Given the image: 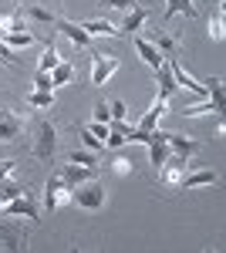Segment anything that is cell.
<instances>
[{
    "instance_id": "cell-1",
    "label": "cell",
    "mask_w": 226,
    "mask_h": 253,
    "mask_svg": "<svg viewBox=\"0 0 226 253\" xmlns=\"http://www.w3.org/2000/svg\"><path fill=\"white\" fill-rule=\"evenodd\" d=\"M71 203L81 206V210H101L105 206V182L94 175V179H85L71 189Z\"/></svg>"
},
{
    "instance_id": "cell-2",
    "label": "cell",
    "mask_w": 226,
    "mask_h": 253,
    "mask_svg": "<svg viewBox=\"0 0 226 253\" xmlns=\"http://www.w3.org/2000/svg\"><path fill=\"white\" fill-rule=\"evenodd\" d=\"M0 213H3V216H14V219H41V206H38V199H34V193H31V189H24L17 199L3 203V206H0Z\"/></svg>"
},
{
    "instance_id": "cell-3",
    "label": "cell",
    "mask_w": 226,
    "mask_h": 253,
    "mask_svg": "<svg viewBox=\"0 0 226 253\" xmlns=\"http://www.w3.org/2000/svg\"><path fill=\"white\" fill-rule=\"evenodd\" d=\"M38 159H54L57 152V128L51 122H38L34 125V149H31Z\"/></svg>"
},
{
    "instance_id": "cell-4",
    "label": "cell",
    "mask_w": 226,
    "mask_h": 253,
    "mask_svg": "<svg viewBox=\"0 0 226 253\" xmlns=\"http://www.w3.org/2000/svg\"><path fill=\"white\" fill-rule=\"evenodd\" d=\"M68 203H71V189L61 182L57 172H51L47 182H44V206L47 210H57V206H68Z\"/></svg>"
},
{
    "instance_id": "cell-5",
    "label": "cell",
    "mask_w": 226,
    "mask_h": 253,
    "mask_svg": "<svg viewBox=\"0 0 226 253\" xmlns=\"http://www.w3.org/2000/svg\"><path fill=\"white\" fill-rule=\"evenodd\" d=\"M57 175H61V182L68 186V189H75L78 182H85V179H94L98 175V169H88V166H78V162H61L54 169Z\"/></svg>"
},
{
    "instance_id": "cell-6",
    "label": "cell",
    "mask_w": 226,
    "mask_h": 253,
    "mask_svg": "<svg viewBox=\"0 0 226 253\" xmlns=\"http://www.w3.org/2000/svg\"><path fill=\"white\" fill-rule=\"evenodd\" d=\"M54 31H61L64 38H71V44H75V47H81V51H94V38H88V34L81 31V24H71V20L57 17L54 20Z\"/></svg>"
},
{
    "instance_id": "cell-7",
    "label": "cell",
    "mask_w": 226,
    "mask_h": 253,
    "mask_svg": "<svg viewBox=\"0 0 226 253\" xmlns=\"http://www.w3.org/2000/svg\"><path fill=\"white\" fill-rule=\"evenodd\" d=\"M118 64H122L118 58H101L98 51H91V84H98V88H101V84H105V81L118 71Z\"/></svg>"
},
{
    "instance_id": "cell-8",
    "label": "cell",
    "mask_w": 226,
    "mask_h": 253,
    "mask_svg": "<svg viewBox=\"0 0 226 253\" xmlns=\"http://www.w3.org/2000/svg\"><path fill=\"white\" fill-rule=\"evenodd\" d=\"M132 132H135V125H129L125 118H112V122H108L105 145H108V149H122L125 142H132Z\"/></svg>"
},
{
    "instance_id": "cell-9",
    "label": "cell",
    "mask_w": 226,
    "mask_h": 253,
    "mask_svg": "<svg viewBox=\"0 0 226 253\" xmlns=\"http://www.w3.org/2000/svg\"><path fill=\"white\" fill-rule=\"evenodd\" d=\"M0 243H3L7 250H24V243H27L24 226H20V223H7V219H0Z\"/></svg>"
},
{
    "instance_id": "cell-10",
    "label": "cell",
    "mask_w": 226,
    "mask_h": 253,
    "mask_svg": "<svg viewBox=\"0 0 226 253\" xmlns=\"http://www.w3.org/2000/svg\"><path fill=\"white\" fill-rule=\"evenodd\" d=\"M24 132V118L14 115L10 108H0V142H14Z\"/></svg>"
},
{
    "instance_id": "cell-11",
    "label": "cell",
    "mask_w": 226,
    "mask_h": 253,
    "mask_svg": "<svg viewBox=\"0 0 226 253\" xmlns=\"http://www.w3.org/2000/svg\"><path fill=\"white\" fill-rule=\"evenodd\" d=\"M149 44L162 54V58H176V54H179V38L169 34V31H162V27H155V34H152Z\"/></svg>"
},
{
    "instance_id": "cell-12",
    "label": "cell",
    "mask_w": 226,
    "mask_h": 253,
    "mask_svg": "<svg viewBox=\"0 0 226 253\" xmlns=\"http://www.w3.org/2000/svg\"><path fill=\"white\" fill-rule=\"evenodd\" d=\"M166 112H169V101H166V98H155V101H152V108H149L142 118H138V122H135V128H138V132H152V128L159 125V118L166 115Z\"/></svg>"
},
{
    "instance_id": "cell-13",
    "label": "cell",
    "mask_w": 226,
    "mask_h": 253,
    "mask_svg": "<svg viewBox=\"0 0 226 253\" xmlns=\"http://www.w3.org/2000/svg\"><path fill=\"white\" fill-rule=\"evenodd\" d=\"M213 182H216V172H213V169H199V166L186 169V175L179 179V186H182V189H196V186H213Z\"/></svg>"
},
{
    "instance_id": "cell-14",
    "label": "cell",
    "mask_w": 226,
    "mask_h": 253,
    "mask_svg": "<svg viewBox=\"0 0 226 253\" xmlns=\"http://www.w3.org/2000/svg\"><path fill=\"white\" fill-rule=\"evenodd\" d=\"M155 81H159V95L155 98L172 101V95L179 91V84H176V78H172V71H169V61H162V68H155Z\"/></svg>"
},
{
    "instance_id": "cell-15",
    "label": "cell",
    "mask_w": 226,
    "mask_h": 253,
    "mask_svg": "<svg viewBox=\"0 0 226 253\" xmlns=\"http://www.w3.org/2000/svg\"><path fill=\"white\" fill-rule=\"evenodd\" d=\"M196 149H199V142H196V138H186V135H176V132H169V156L192 159V156H196Z\"/></svg>"
},
{
    "instance_id": "cell-16",
    "label": "cell",
    "mask_w": 226,
    "mask_h": 253,
    "mask_svg": "<svg viewBox=\"0 0 226 253\" xmlns=\"http://www.w3.org/2000/svg\"><path fill=\"white\" fill-rule=\"evenodd\" d=\"M81 31L88 38H122V27H115L112 20H85Z\"/></svg>"
},
{
    "instance_id": "cell-17",
    "label": "cell",
    "mask_w": 226,
    "mask_h": 253,
    "mask_svg": "<svg viewBox=\"0 0 226 253\" xmlns=\"http://www.w3.org/2000/svg\"><path fill=\"white\" fill-rule=\"evenodd\" d=\"M132 44H135V51H138V58L145 61L152 71H155V68H162V61H166V58H162V54H159V51H155L145 38H135V34H132Z\"/></svg>"
},
{
    "instance_id": "cell-18",
    "label": "cell",
    "mask_w": 226,
    "mask_h": 253,
    "mask_svg": "<svg viewBox=\"0 0 226 253\" xmlns=\"http://www.w3.org/2000/svg\"><path fill=\"white\" fill-rule=\"evenodd\" d=\"M0 41H3L10 51H17V47H31L38 38H34L31 31H0Z\"/></svg>"
},
{
    "instance_id": "cell-19",
    "label": "cell",
    "mask_w": 226,
    "mask_h": 253,
    "mask_svg": "<svg viewBox=\"0 0 226 253\" xmlns=\"http://www.w3.org/2000/svg\"><path fill=\"white\" fill-rule=\"evenodd\" d=\"M176 14L196 17V7H192V0H166V14H162V24H169Z\"/></svg>"
},
{
    "instance_id": "cell-20",
    "label": "cell",
    "mask_w": 226,
    "mask_h": 253,
    "mask_svg": "<svg viewBox=\"0 0 226 253\" xmlns=\"http://www.w3.org/2000/svg\"><path fill=\"white\" fill-rule=\"evenodd\" d=\"M145 20H149V10H145L142 3H135L132 10H125V24H122V27H125L129 34H138V27H142Z\"/></svg>"
},
{
    "instance_id": "cell-21",
    "label": "cell",
    "mask_w": 226,
    "mask_h": 253,
    "mask_svg": "<svg viewBox=\"0 0 226 253\" xmlns=\"http://www.w3.org/2000/svg\"><path fill=\"white\" fill-rule=\"evenodd\" d=\"M71 78H75V64H71V61H57L54 68H51V81H54V88L71 84Z\"/></svg>"
},
{
    "instance_id": "cell-22",
    "label": "cell",
    "mask_w": 226,
    "mask_h": 253,
    "mask_svg": "<svg viewBox=\"0 0 226 253\" xmlns=\"http://www.w3.org/2000/svg\"><path fill=\"white\" fill-rule=\"evenodd\" d=\"M203 88L209 91V101H213V108H216V115H220V112H223V101H226V98H223V81H220V78H206V81H203Z\"/></svg>"
},
{
    "instance_id": "cell-23",
    "label": "cell",
    "mask_w": 226,
    "mask_h": 253,
    "mask_svg": "<svg viewBox=\"0 0 226 253\" xmlns=\"http://www.w3.org/2000/svg\"><path fill=\"white\" fill-rule=\"evenodd\" d=\"M24 189H27V186L14 182L10 175H7V179H0V206H3V203H10V199H17V196L24 193Z\"/></svg>"
},
{
    "instance_id": "cell-24",
    "label": "cell",
    "mask_w": 226,
    "mask_h": 253,
    "mask_svg": "<svg viewBox=\"0 0 226 253\" xmlns=\"http://www.w3.org/2000/svg\"><path fill=\"white\" fill-rule=\"evenodd\" d=\"M24 20H38V24H47V27H54L57 14L44 10V7H24Z\"/></svg>"
},
{
    "instance_id": "cell-25",
    "label": "cell",
    "mask_w": 226,
    "mask_h": 253,
    "mask_svg": "<svg viewBox=\"0 0 226 253\" xmlns=\"http://www.w3.org/2000/svg\"><path fill=\"white\" fill-rule=\"evenodd\" d=\"M182 118H199V115H209V112H216L213 108V101H192L189 108H176Z\"/></svg>"
},
{
    "instance_id": "cell-26",
    "label": "cell",
    "mask_w": 226,
    "mask_h": 253,
    "mask_svg": "<svg viewBox=\"0 0 226 253\" xmlns=\"http://www.w3.org/2000/svg\"><path fill=\"white\" fill-rule=\"evenodd\" d=\"M24 27H27V20H24V10H14V14L0 17V31H24Z\"/></svg>"
},
{
    "instance_id": "cell-27",
    "label": "cell",
    "mask_w": 226,
    "mask_h": 253,
    "mask_svg": "<svg viewBox=\"0 0 226 253\" xmlns=\"http://www.w3.org/2000/svg\"><path fill=\"white\" fill-rule=\"evenodd\" d=\"M57 61H61V54H57V47H54V41L44 47V54H41V61H38V71H51Z\"/></svg>"
},
{
    "instance_id": "cell-28",
    "label": "cell",
    "mask_w": 226,
    "mask_h": 253,
    "mask_svg": "<svg viewBox=\"0 0 226 253\" xmlns=\"http://www.w3.org/2000/svg\"><path fill=\"white\" fill-rule=\"evenodd\" d=\"M27 105H34V108H54V91H31Z\"/></svg>"
},
{
    "instance_id": "cell-29",
    "label": "cell",
    "mask_w": 226,
    "mask_h": 253,
    "mask_svg": "<svg viewBox=\"0 0 226 253\" xmlns=\"http://www.w3.org/2000/svg\"><path fill=\"white\" fill-rule=\"evenodd\" d=\"M68 162H78V166H88V169H98V156H94L91 149H85V152H71Z\"/></svg>"
},
{
    "instance_id": "cell-30",
    "label": "cell",
    "mask_w": 226,
    "mask_h": 253,
    "mask_svg": "<svg viewBox=\"0 0 226 253\" xmlns=\"http://www.w3.org/2000/svg\"><path fill=\"white\" fill-rule=\"evenodd\" d=\"M223 20H226V10H223V7H220V14H216V17L209 20V38L223 41V34H226V31H223Z\"/></svg>"
},
{
    "instance_id": "cell-31",
    "label": "cell",
    "mask_w": 226,
    "mask_h": 253,
    "mask_svg": "<svg viewBox=\"0 0 226 253\" xmlns=\"http://www.w3.org/2000/svg\"><path fill=\"white\" fill-rule=\"evenodd\" d=\"M34 91H54L51 71H38V75H34Z\"/></svg>"
},
{
    "instance_id": "cell-32",
    "label": "cell",
    "mask_w": 226,
    "mask_h": 253,
    "mask_svg": "<svg viewBox=\"0 0 226 253\" xmlns=\"http://www.w3.org/2000/svg\"><path fill=\"white\" fill-rule=\"evenodd\" d=\"M0 64H3V68H17V58L10 54V47H7L3 41H0Z\"/></svg>"
},
{
    "instance_id": "cell-33",
    "label": "cell",
    "mask_w": 226,
    "mask_h": 253,
    "mask_svg": "<svg viewBox=\"0 0 226 253\" xmlns=\"http://www.w3.org/2000/svg\"><path fill=\"white\" fill-rule=\"evenodd\" d=\"M108 112H112V118H125V115H129V108H125V101H122V98L108 101Z\"/></svg>"
},
{
    "instance_id": "cell-34",
    "label": "cell",
    "mask_w": 226,
    "mask_h": 253,
    "mask_svg": "<svg viewBox=\"0 0 226 253\" xmlns=\"http://www.w3.org/2000/svg\"><path fill=\"white\" fill-rule=\"evenodd\" d=\"M81 142H85V149H101V145H105V142H101V138H94L91 132H88V128H81Z\"/></svg>"
},
{
    "instance_id": "cell-35",
    "label": "cell",
    "mask_w": 226,
    "mask_h": 253,
    "mask_svg": "<svg viewBox=\"0 0 226 253\" xmlns=\"http://www.w3.org/2000/svg\"><path fill=\"white\" fill-rule=\"evenodd\" d=\"M94 122H105V125L112 122V112H108V105H105V101H98V105H94Z\"/></svg>"
},
{
    "instance_id": "cell-36",
    "label": "cell",
    "mask_w": 226,
    "mask_h": 253,
    "mask_svg": "<svg viewBox=\"0 0 226 253\" xmlns=\"http://www.w3.org/2000/svg\"><path fill=\"white\" fill-rule=\"evenodd\" d=\"M88 132H91L94 138H101V142H105V135H108V125H105V122H91V125H88Z\"/></svg>"
},
{
    "instance_id": "cell-37",
    "label": "cell",
    "mask_w": 226,
    "mask_h": 253,
    "mask_svg": "<svg viewBox=\"0 0 226 253\" xmlns=\"http://www.w3.org/2000/svg\"><path fill=\"white\" fill-rule=\"evenodd\" d=\"M105 7H115V10H132L135 7V0H101Z\"/></svg>"
},
{
    "instance_id": "cell-38",
    "label": "cell",
    "mask_w": 226,
    "mask_h": 253,
    "mask_svg": "<svg viewBox=\"0 0 226 253\" xmlns=\"http://www.w3.org/2000/svg\"><path fill=\"white\" fill-rule=\"evenodd\" d=\"M14 166H17V159H0V179H7L14 172Z\"/></svg>"
},
{
    "instance_id": "cell-39",
    "label": "cell",
    "mask_w": 226,
    "mask_h": 253,
    "mask_svg": "<svg viewBox=\"0 0 226 253\" xmlns=\"http://www.w3.org/2000/svg\"><path fill=\"white\" fill-rule=\"evenodd\" d=\"M115 172H118V175H129V172H132L129 159H115Z\"/></svg>"
}]
</instances>
